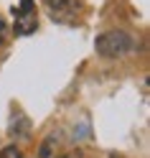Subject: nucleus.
Listing matches in <instances>:
<instances>
[{
    "label": "nucleus",
    "instance_id": "0eeeda50",
    "mask_svg": "<svg viewBox=\"0 0 150 158\" xmlns=\"http://www.w3.org/2000/svg\"><path fill=\"white\" fill-rule=\"evenodd\" d=\"M56 158H82V156H79V151H71V153H61V156H56Z\"/></svg>",
    "mask_w": 150,
    "mask_h": 158
},
{
    "label": "nucleus",
    "instance_id": "f03ea898",
    "mask_svg": "<svg viewBox=\"0 0 150 158\" xmlns=\"http://www.w3.org/2000/svg\"><path fill=\"white\" fill-rule=\"evenodd\" d=\"M43 3L51 8V15L59 18V21H66V18L76 15V10H79L76 0H43Z\"/></svg>",
    "mask_w": 150,
    "mask_h": 158
},
{
    "label": "nucleus",
    "instance_id": "423d86ee",
    "mask_svg": "<svg viewBox=\"0 0 150 158\" xmlns=\"http://www.w3.org/2000/svg\"><path fill=\"white\" fill-rule=\"evenodd\" d=\"M5 38H8V26H5V21H3V15H0V46L5 44Z\"/></svg>",
    "mask_w": 150,
    "mask_h": 158
},
{
    "label": "nucleus",
    "instance_id": "f257e3e1",
    "mask_svg": "<svg viewBox=\"0 0 150 158\" xmlns=\"http://www.w3.org/2000/svg\"><path fill=\"white\" fill-rule=\"evenodd\" d=\"M135 48L132 36L125 33V31H107L97 38V54H102L107 59H117V56H125Z\"/></svg>",
    "mask_w": 150,
    "mask_h": 158
},
{
    "label": "nucleus",
    "instance_id": "7ed1b4c3",
    "mask_svg": "<svg viewBox=\"0 0 150 158\" xmlns=\"http://www.w3.org/2000/svg\"><path fill=\"white\" fill-rule=\"evenodd\" d=\"M59 145V138L56 135H48L46 140L41 143V151H38V158H54V151Z\"/></svg>",
    "mask_w": 150,
    "mask_h": 158
},
{
    "label": "nucleus",
    "instance_id": "20e7f679",
    "mask_svg": "<svg viewBox=\"0 0 150 158\" xmlns=\"http://www.w3.org/2000/svg\"><path fill=\"white\" fill-rule=\"evenodd\" d=\"M18 28H21V33H28V31H33L36 28V15L31 13V10H26L23 15H18V23H15Z\"/></svg>",
    "mask_w": 150,
    "mask_h": 158
},
{
    "label": "nucleus",
    "instance_id": "39448f33",
    "mask_svg": "<svg viewBox=\"0 0 150 158\" xmlns=\"http://www.w3.org/2000/svg\"><path fill=\"white\" fill-rule=\"evenodd\" d=\"M0 158H23V156H21V148L18 145H5L0 151Z\"/></svg>",
    "mask_w": 150,
    "mask_h": 158
}]
</instances>
